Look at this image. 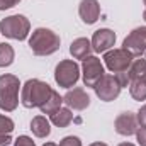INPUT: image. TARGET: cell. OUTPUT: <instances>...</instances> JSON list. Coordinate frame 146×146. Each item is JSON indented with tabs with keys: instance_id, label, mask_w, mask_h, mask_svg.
Segmentation results:
<instances>
[{
	"instance_id": "1",
	"label": "cell",
	"mask_w": 146,
	"mask_h": 146,
	"mask_svg": "<svg viewBox=\"0 0 146 146\" xmlns=\"http://www.w3.org/2000/svg\"><path fill=\"white\" fill-rule=\"evenodd\" d=\"M51 92H53V88L46 82L31 78L21 88V104L26 109H36V107L39 109L49 99Z\"/></svg>"
},
{
	"instance_id": "2",
	"label": "cell",
	"mask_w": 146,
	"mask_h": 146,
	"mask_svg": "<svg viewBox=\"0 0 146 146\" xmlns=\"http://www.w3.org/2000/svg\"><path fill=\"white\" fill-rule=\"evenodd\" d=\"M61 39L60 36L46 27H37L29 37V48L36 56H49L60 49Z\"/></svg>"
},
{
	"instance_id": "3",
	"label": "cell",
	"mask_w": 146,
	"mask_h": 146,
	"mask_svg": "<svg viewBox=\"0 0 146 146\" xmlns=\"http://www.w3.org/2000/svg\"><path fill=\"white\" fill-rule=\"evenodd\" d=\"M22 85L15 75H0V109L3 112H12L19 106V92Z\"/></svg>"
},
{
	"instance_id": "4",
	"label": "cell",
	"mask_w": 146,
	"mask_h": 146,
	"mask_svg": "<svg viewBox=\"0 0 146 146\" xmlns=\"http://www.w3.org/2000/svg\"><path fill=\"white\" fill-rule=\"evenodd\" d=\"M0 33L2 36L15 41H24L27 39L31 33V22L26 15L22 14H14L0 21Z\"/></svg>"
},
{
	"instance_id": "5",
	"label": "cell",
	"mask_w": 146,
	"mask_h": 146,
	"mask_svg": "<svg viewBox=\"0 0 146 146\" xmlns=\"http://www.w3.org/2000/svg\"><path fill=\"white\" fill-rule=\"evenodd\" d=\"M80 80V66L73 60H63L54 68V82L61 88H72Z\"/></svg>"
},
{
	"instance_id": "6",
	"label": "cell",
	"mask_w": 146,
	"mask_h": 146,
	"mask_svg": "<svg viewBox=\"0 0 146 146\" xmlns=\"http://www.w3.org/2000/svg\"><path fill=\"white\" fill-rule=\"evenodd\" d=\"M133 60L134 58L122 48H112V49L104 53V65L112 73L127 72L131 63H133Z\"/></svg>"
},
{
	"instance_id": "7",
	"label": "cell",
	"mask_w": 146,
	"mask_h": 146,
	"mask_svg": "<svg viewBox=\"0 0 146 146\" xmlns=\"http://www.w3.org/2000/svg\"><path fill=\"white\" fill-rule=\"evenodd\" d=\"M106 75V68L104 63L100 61V58L90 54L85 60H82V78L85 87H95V83Z\"/></svg>"
},
{
	"instance_id": "8",
	"label": "cell",
	"mask_w": 146,
	"mask_h": 146,
	"mask_svg": "<svg viewBox=\"0 0 146 146\" xmlns=\"http://www.w3.org/2000/svg\"><path fill=\"white\" fill-rule=\"evenodd\" d=\"M94 90H95V95H97L100 100H104V102H112V100H115V99L119 97L122 87L119 85V82H117V78H115L114 75L106 73V75L95 83Z\"/></svg>"
},
{
	"instance_id": "9",
	"label": "cell",
	"mask_w": 146,
	"mask_h": 146,
	"mask_svg": "<svg viewBox=\"0 0 146 146\" xmlns=\"http://www.w3.org/2000/svg\"><path fill=\"white\" fill-rule=\"evenodd\" d=\"M122 49H126L133 58H141L146 51V26L133 29L122 41Z\"/></svg>"
},
{
	"instance_id": "10",
	"label": "cell",
	"mask_w": 146,
	"mask_h": 146,
	"mask_svg": "<svg viewBox=\"0 0 146 146\" xmlns=\"http://www.w3.org/2000/svg\"><path fill=\"white\" fill-rule=\"evenodd\" d=\"M90 42H92V49L95 53H106V51L112 49L115 44V33L107 27L97 29L90 39Z\"/></svg>"
},
{
	"instance_id": "11",
	"label": "cell",
	"mask_w": 146,
	"mask_h": 146,
	"mask_svg": "<svg viewBox=\"0 0 146 146\" xmlns=\"http://www.w3.org/2000/svg\"><path fill=\"white\" fill-rule=\"evenodd\" d=\"M114 127H115V133L121 134V136H133L136 134L138 131V119H136V114L127 110V112H121L115 121H114Z\"/></svg>"
},
{
	"instance_id": "12",
	"label": "cell",
	"mask_w": 146,
	"mask_h": 146,
	"mask_svg": "<svg viewBox=\"0 0 146 146\" xmlns=\"http://www.w3.org/2000/svg\"><path fill=\"white\" fill-rule=\"evenodd\" d=\"M63 102H65L72 110H85L90 106V97H88V94H87L83 88L75 87V88H70V90L65 94Z\"/></svg>"
},
{
	"instance_id": "13",
	"label": "cell",
	"mask_w": 146,
	"mask_h": 146,
	"mask_svg": "<svg viewBox=\"0 0 146 146\" xmlns=\"http://www.w3.org/2000/svg\"><path fill=\"white\" fill-rule=\"evenodd\" d=\"M78 15L85 24H95L100 17V3L99 0H82L78 5Z\"/></svg>"
},
{
	"instance_id": "14",
	"label": "cell",
	"mask_w": 146,
	"mask_h": 146,
	"mask_svg": "<svg viewBox=\"0 0 146 146\" xmlns=\"http://www.w3.org/2000/svg\"><path fill=\"white\" fill-rule=\"evenodd\" d=\"M92 42L87 37H76L70 44V53L75 60H85L87 56L92 54Z\"/></svg>"
},
{
	"instance_id": "15",
	"label": "cell",
	"mask_w": 146,
	"mask_h": 146,
	"mask_svg": "<svg viewBox=\"0 0 146 146\" xmlns=\"http://www.w3.org/2000/svg\"><path fill=\"white\" fill-rule=\"evenodd\" d=\"M31 131L36 138H48L51 134V122L46 119V115H36L31 121Z\"/></svg>"
},
{
	"instance_id": "16",
	"label": "cell",
	"mask_w": 146,
	"mask_h": 146,
	"mask_svg": "<svg viewBox=\"0 0 146 146\" xmlns=\"http://www.w3.org/2000/svg\"><path fill=\"white\" fill-rule=\"evenodd\" d=\"M73 121V112L70 107H60L49 115V122L56 127H66Z\"/></svg>"
},
{
	"instance_id": "17",
	"label": "cell",
	"mask_w": 146,
	"mask_h": 146,
	"mask_svg": "<svg viewBox=\"0 0 146 146\" xmlns=\"http://www.w3.org/2000/svg\"><path fill=\"white\" fill-rule=\"evenodd\" d=\"M61 104H63V97H61L56 90H53L51 95H49V99L39 107V110H41L42 114H49V115H51L54 110H58L60 107H61Z\"/></svg>"
},
{
	"instance_id": "18",
	"label": "cell",
	"mask_w": 146,
	"mask_h": 146,
	"mask_svg": "<svg viewBox=\"0 0 146 146\" xmlns=\"http://www.w3.org/2000/svg\"><path fill=\"white\" fill-rule=\"evenodd\" d=\"M129 94L134 100H146V78L133 80L129 83Z\"/></svg>"
},
{
	"instance_id": "19",
	"label": "cell",
	"mask_w": 146,
	"mask_h": 146,
	"mask_svg": "<svg viewBox=\"0 0 146 146\" xmlns=\"http://www.w3.org/2000/svg\"><path fill=\"white\" fill-rule=\"evenodd\" d=\"M127 75H129V80H139V78H145L146 76V60L143 58H138V60H133L129 70H127Z\"/></svg>"
},
{
	"instance_id": "20",
	"label": "cell",
	"mask_w": 146,
	"mask_h": 146,
	"mask_svg": "<svg viewBox=\"0 0 146 146\" xmlns=\"http://www.w3.org/2000/svg\"><path fill=\"white\" fill-rule=\"evenodd\" d=\"M15 60V51L10 44L7 42H0V68L10 66Z\"/></svg>"
},
{
	"instance_id": "21",
	"label": "cell",
	"mask_w": 146,
	"mask_h": 146,
	"mask_svg": "<svg viewBox=\"0 0 146 146\" xmlns=\"http://www.w3.org/2000/svg\"><path fill=\"white\" fill-rule=\"evenodd\" d=\"M14 127H15L14 121H12L9 115L0 114V136H7V134H10V133L14 131Z\"/></svg>"
},
{
	"instance_id": "22",
	"label": "cell",
	"mask_w": 146,
	"mask_h": 146,
	"mask_svg": "<svg viewBox=\"0 0 146 146\" xmlns=\"http://www.w3.org/2000/svg\"><path fill=\"white\" fill-rule=\"evenodd\" d=\"M58 146H82V139L78 136H66L60 141Z\"/></svg>"
},
{
	"instance_id": "23",
	"label": "cell",
	"mask_w": 146,
	"mask_h": 146,
	"mask_svg": "<svg viewBox=\"0 0 146 146\" xmlns=\"http://www.w3.org/2000/svg\"><path fill=\"white\" fill-rule=\"evenodd\" d=\"M115 78H117V82H119V85L124 88V87H129V83H131V80H129V75L127 72H121V73H112Z\"/></svg>"
},
{
	"instance_id": "24",
	"label": "cell",
	"mask_w": 146,
	"mask_h": 146,
	"mask_svg": "<svg viewBox=\"0 0 146 146\" xmlns=\"http://www.w3.org/2000/svg\"><path fill=\"white\" fill-rule=\"evenodd\" d=\"M14 146H36V145H34L33 138H29V136L22 134V136H19V138L14 141Z\"/></svg>"
},
{
	"instance_id": "25",
	"label": "cell",
	"mask_w": 146,
	"mask_h": 146,
	"mask_svg": "<svg viewBox=\"0 0 146 146\" xmlns=\"http://www.w3.org/2000/svg\"><path fill=\"white\" fill-rule=\"evenodd\" d=\"M136 119H138V126L139 127H146V104L141 106V109L138 110Z\"/></svg>"
},
{
	"instance_id": "26",
	"label": "cell",
	"mask_w": 146,
	"mask_h": 146,
	"mask_svg": "<svg viewBox=\"0 0 146 146\" xmlns=\"http://www.w3.org/2000/svg\"><path fill=\"white\" fill-rule=\"evenodd\" d=\"M136 139H138V145L139 146H146V127H138Z\"/></svg>"
},
{
	"instance_id": "27",
	"label": "cell",
	"mask_w": 146,
	"mask_h": 146,
	"mask_svg": "<svg viewBox=\"0 0 146 146\" xmlns=\"http://www.w3.org/2000/svg\"><path fill=\"white\" fill-rule=\"evenodd\" d=\"M19 3H21V0H0V10H9Z\"/></svg>"
},
{
	"instance_id": "28",
	"label": "cell",
	"mask_w": 146,
	"mask_h": 146,
	"mask_svg": "<svg viewBox=\"0 0 146 146\" xmlns=\"http://www.w3.org/2000/svg\"><path fill=\"white\" fill-rule=\"evenodd\" d=\"M10 143H12L10 134H7V136H0V146H9Z\"/></svg>"
},
{
	"instance_id": "29",
	"label": "cell",
	"mask_w": 146,
	"mask_h": 146,
	"mask_svg": "<svg viewBox=\"0 0 146 146\" xmlns=\"http://www.w3.org/2000/svg\"><path fill=\"white\" fill-rule=\"evenodd\" d=\"M88 146H107L106 143H100V141H95V143H92V145H88Z\"/></svg>"
},
{
	"instance_id": "30",
	"label": "cell",
	"mask_w": 146,
	"mask_h": 146,
	"mask_svg": "<svg viewBox=\"0 0 146 146\" xmlns=\"http://www.w3.org/2000/svg\"><path fill=\"white\" fill-rule=\"evenodd\" d=\"M117 146H136V145H133V143H121V145H117Z\"/></svg>"
},
{
	"instance_id": "31",
	"label": "cell",
	"mask_w": 146,
	"mask_h": 146,
	"mask_svg": "<svg viewBox=\"0 0 146 146\" xmlns=\"http://www.w3.org/2000/svg\"><path fill=\"white\" fill-rule=\"evenodd\" d=\"M42 146H58V145H54V143H44Z\"/></svg>"
},
{
	"instance_id": "32",
	"label": "cell",
	"mask_w": 146,
	"mask_h": 146,
	"mask_svg": "<svg viewBox=\"0 0 146 146\" xmlns=\"http://www.w3.org/2000/svg\"><path fill=\"white\" fill-rule=\"evenodd\" d=\"M143 19L146 21V9H145V12H143Z\"/></svg>"
},
{
	"instance_id": "33",
	"label": "cell",
	"mask_w": 146,
	"mask_h": 146,
	"mask_svg": "<svg viewBox=\"0 0 146 146\" xmlns=\"http://www.w3.org/2000/svg\"><path fill=\"white\" fill-rule=\"evenodd\" d=\"M143 3H145V5H146V0H143Z\"/></svg>"
},
{
	"instance_id": "34",
	"label": "cell",
	"mask_w": 146,
	"mask_h": 146,
	"mask_svg": "<svg viewBox=\"0 0 146 146\" xmlns=\"http://www.w3.org/2000/svg\"><path fill=\"white\" fill-rule=\"evenodd\" d=\"M145 54H146V51H145Z\"/></svg>"
},
{
	"instance_id": "35",
	"label": "cell",
	"mask_w": 146,
	"mask_h": 146,
	"mask_svg": "<svg viewBox=\"0 0 146 146\" xmlns=\"http://www.w3.org/2000/svg\"><path fill=\"white\" fill-rule=\"evenodd\" d=\"M145 78H146V76H145Z\"/></svg>"
}]
</instances>
